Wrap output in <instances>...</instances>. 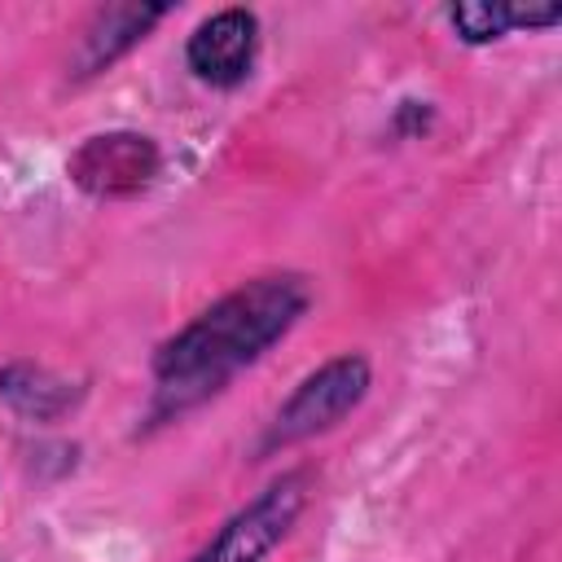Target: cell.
<instances>
[{
    "label": "cell",
    "instance_id": "5b68a950",
    "mask_svg": "<svg viewBox=\"0 0 562 562\" xmlns=\"http://www.w3.org/2000/svg\"><path fill=\"white\" fill-rule=\"evenodd\" d=\"M259 57V18L255 9H220L202 18L184 40V66L206 88H241Z\"/></svg>",
    "mask_w": 562,
    "mask_h": 562
},
{
    "label": "cell",
    "instance_id": "6da1fadb",
    "mask_svg": "<svg viewBox=\"0 0 562 562\" xmlns=\"http://www.w3.org/2000/svg\"><path fill=\"white\" fill-rule=\"evenodd\" d=\"M312 307V285L299 272H263L241 281L158 342L154 417H180L220 395L237 373L259 364Z\"/></svg>",
    "mask_w": 562,
    "mask_h": 562
},
{
    "label": "cell",
    "instance_id": "7a4b0ae2",
    "mask_svg": "<svg viewBox=\"0 0 562 562\" xmlns=\"http://www.w3.org/2000/svg\"><path fill=\"white\" fill-rule=\"evenodd\" d=\"M369 386H373V364L360 351L329 356L307 378H299V386L281 400V408L272 413V422L259 439V452H285L294 443H307V439L334 430L364 404Z\"/></svg>",
    "mask_w": 562,
    "mask_h": 562
},
{
    "label": "cell",
    "instance_id": "52a82bcc",
    "mask_svg": "<svg viewBox=\"0 0 562 562\" xmlns=\"http://www.w3.org/2000/svg\"><path fill=\"white\" fill-rule=\"evenodd\" d=\"M0 400L26 422H57L83 400V386H75L70 378L53 373L48 364L18 360V364L0 369Z\"/></svg>",
    "mask_w": 562,
    "mask_h": 562
},
{
    "label": "cell",
    "instance_id": "277c9868",
    "mask_svg": "<svg viewBox=\"0 0 562 562\" xmlns=\"http://www.w3.org/2000/svg\"><path fill=\"white\" fill-rule=\"evenodd\" d=\"M158 167H162L158 140L145 136V132H132V127L83 136L75 145V154L66 158L70 184L83 189L88 198H105V202L145 193L154 184Z\"/></svg>",
    "mask_w": 562,
    "mask_h": 562
},
{
    "label": "cell",
    "instance_id": "8992f818",
    "mask_svg": "<svg viewBox=\"0 0 562 562\" xmlns=\"http://www.w3.org/2000/svg\"><path fill=\"white\" fill-rule=\"evenodd\" d=\"M171 9L167 4H105L88 18V26L79 31V44H75V57H70V75L75 79H92V75H105L119 57H127Z\"/></svg>",
    "mask_w": 562,
    "mask_h": 562
},
{
    "label": "cell",
    "instance_id": "3957f363",
    "mask_svg": "<svg viewBox=\"0 0 562 562\" xmlns=\"http://www.w3.org/2000/svg\"><path fill=\"white\" fill-rule=\"evenodd\" d=\"M303 509H307V474L285 470L241 509H233L189 562H268L285 544Z\"/></svg>",
    "mask_w": 562,
    "mask_h": 562
},
{
    "label": "cell",
    "instance_id": "ba28073f",
    "mask_svg": "<svg viewBox=\"0 0 562 562\" xmlns=\"http://www.w3.org/2000/svg\"><path fill=\"white\" fill-rule=\"evenodd\" d=\"M562 22V4H505V0H465L448 9V26L461 44H492L514 31H544Z\"/></svg>",
    "mask_w": 562,
    "mask_h": 562
}]
</instances>
